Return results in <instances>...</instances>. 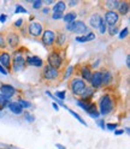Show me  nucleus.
Instances as JSON below:
<instances>
[{
    "mask_svg": "<svg viewBox=\"0 0 130 149\" xmlns=\"http://www.w3.org/2000/svg\"><path fill=\"white\" fill-rule=\"evenodd\" d=\"M48 12H50V8H48V7H46L45 10H43V13H48Z\"/></svg>",
    "mask_w": 130,
    "mask_h": 149,
    "instance_id": "3c124183",
    "label": "nucleus"
},
{
    "mask_svg": "<svg viewBox=\"0 0 130 149\" xmlns=\"http://www.w3.org/2000/svg\"><path fill=\"white\" fill-rule=\"evenodd\" d=\"M22 23H23V19H18V21H17V22H16L13 25H15V26H18V28H20V26L22 25Z\"/></svg>",
    "mask_w": 130,
    "mask_h": 149,
    "instance_id": "a19ab883",
    "label": "nucleus"
},
{
    "mask_svg": "<svg viewBox=\"0 0 130 149\" xmlns=\"http://www.w3.org/2000/svg\"><path fill=\"white\" fill-rule=\"evenodd\" d=\"M106 30H107V24H106L105 19L103 18L101 22H100V25H99V31H100V34H105Z\"/></svg>",
    "mask_w": 130,
    "mask_h": 149,
    "instance_id": "cd10ccee",
    "label": "nucleus"
},
{
    "mask_svg": "<svg viewBox=\"0 0 130 149\" xmlns=\"http://www.w3.org/2000/svg\"><path fill=\"white\" fill-rule=\"evenodd\" d=\"M104 19L106 24H108L110 26H113V25H117V23L119 22V15L116 11H106Z\"/></svg>",
    "mask_w": 130,
    "mask_h": 149,
    "instance_id": "1a4fd4ad",
    "label": "nucleus"
},
{
    "mask_svg": "<svg viewBox=\"0 0 130 149\" xmlns=\"http://www.w3.org/2000/svg\"><path fill=\"white\" fill-rule=\"evenodd\" d=\"M93 95H94V89H93L90 86H87V87H86V89H85V91L82 93L81 97H82L83 100H89Z\"/></svg>",
    "mask_w": 130,
    "mask_h": 149,
    "instance_id": "4be33fe9",
    "label": "nucleus"
},
{
    "mask_svg": "<svg viewBox=\"0 0 130 149\" xmlns=\"http://www.w3.org/2000/svg\"><path fill=\"white\" fill-rule=\"evenodd\" d=\"M11 102L8 101V99H6L5 96L0 95V109H3L5 107H8V105H10Z\"/></svg>",
    "mask_w": 130,
    "mask_h": 149,
    "instance_id": "bb28decb",
    "label": "nucleus"
},
{
    "mask_svg": "<svg viewBox=\"0 0 130 149\" xmlns=\"http://www.w3.org/2000/svg\"><path fill=\"white\" fill-rule=\"evenodd\" d=\"M52 18L53 19H60V18H63V13H53V16H52Z\"/></svg>",
    "mask_w": 130,
    "mask_h": 149,
    "instance_id": "4c0bfd02",
    "label": "nucleus"
},
{
    "mask_svg": "<svg viewBox=\"0 0 130 149\" xmlns=\"http://www.w3.org/2000/svg\"><path fill=\"white\" fill-rule=\"evenodd\" d=\"M72 31L78 34V35H81V34H89V29H88L87 25L83 23L82 21H75V22H73V29H72Z\"/></svg>",
    "mask_w": 130,
    "mask_h": 149,
    "instance_id": "f8f14e48",
    "label": "nucleus"
},
{
    "mask_svg": "<svg viewBox=\"0 0 130 149\" xmlns=\"http://www.w3.org/2000/svg\"><path fill=\"white\" fill-rule=\"evenodd\" d=\"M108 34H110V36H115L116 34H118V26L117 25L108 26Z\"/></svg>",
    "mask_w": 130,
    "mask_h": 149,
    "instance_id": "c756f323",
    "label": "nucleus"
},
{
    "mask_svg": "<svg viewBox=\"0 0 130 149\" xmlns=\"http://www.w3.org/2000/svg\"><path fill=\"white\" fill-rule=\"evenodd\" d=\"M16 13H28V11L25 10L23 6L17 5V7H16Z\"/></svg>",
    "mask_w": 130,
    "mask_h": 149,
    "instance_id": "473e14b6",
    "label": "nucleus"
},
{
    "mask_svg": "<svg viewBox=\"0 0 130 149\" xmlns=\"http://www.w3.org/2000/svg\"><path fill=\"white\" fill-rule=\"evenodd\" d=\"M52 105H53V108H54V109H57V111L59 109V106H58L57 104H55V102H54V104H52Z\"/></svg>",
    "mask_w": 130,
    "mask_h": 149,
    "instance_id": "8fccbe9b",
    "label": "nucleus"
},
{
    "mask_svg": "<svg viewBox=\"0 0 130 149\" xmlns=\"http://www.w3.org/2000/svg\"><path fill=\"white\" fill-rule=\"evenodd\" d=\"M128 33H129V29H128V28H124V29L122 30V33L119 34V39H124V37H127Z\"/></svg>",
    "mask_w": 130,
    "mask_h": 149,
    "instance_id": "f704fd0d",
    "label": "nucleus"
},
{
    "mask_svg": "<svg viewBox=\"0 0 130 149\" xmlns=\"http://www.w3.org/2000/svg\"><path fill=\"white\" fill-rule=\"evenodd\" d=\"M89 116L92 117V118H99V112L98 111H95V112H90V113H89Z\"/></svg>",
    "mask_w": 130,
    "mask_h": 149,
    "instance_id": "58836bf2",
    "label": "nucleus"
},
{
    "mask_svg": "<svg viewBox=\"0 0 130 149\" xmlns=\"http://www.w3.org/2000/svg\"><path fill=\"white\" fill-rule=\"evenodd\" d=\"M77 4H78L77 1H70V3H69V5H70V6H76Z\"/></svg>",
    "mask_w": 130,
    "mask_h": 149,
    "instance_id": "49530a36",
    "label": "nucleus"
},
{
    "mask_svg": "<svg viewBox=\"0 0 130 149\" xmlns=\"http://www.w3.org/2000/svg\"><path fill=\"white\" fill-rule=\"evenodd\" d=\"M65 41H66V35H65L63 31H58L57 35H55V41L54 43L58 46V47H63Z\"/></svg>",
    "mask_w": 130,
    "mask_h": 149,
    "instance_id": "f3484780",
    "label": "nucleus"
},
{
    "mask_svg": "<svg viewBox=\"0 0 130 149\" xmlns=\"http://www.w3.org/2000/svg\"><path fill=\"white\" fill-rule=\"evenodd\" d=\"M124 131H123V130H115V134L116 135H122Z\"/></svg>",
    "mask_w": 130,
    "mask_h": 149,
    "instance_id": "c03bdc74",
    "label": "nucleus"
},
{
    "mask_svg": "<svg viewBox=\"0 0 130 149\" xmlns=\"http://www.w3.org/2000/svg\"><path fill=\"white\" fill-rule=\"evenodd\" d=\"M13 63L11 64V68L15 72H18V71H21L25 68V58L23 57V54L22 52H18V53H15L13 54Z\"/></svg>",
    "mask_w": 130,
    "mask_h": 149,
    "instance_id": "39448f33",
    "label": "nucleus"
},
{
    "mask_svg": "<svg viewBox=\"0 0 130 149\" xmlns=\"http://www.w3.org/2000/svg\"><path fill=\"white\" fill-rule=\"evenodd\" d=\"M41 41H42L45 47H52V46L54 45V41H55V34L52 30H48V29L45 30L42 33Z\"/></svg>",
    "mask_w": 130,
    "mask_h": 149,
    "instance_id": "423d86ee",
    "label": "nucleus"
},
{
    "mask_svg": "<svg viewBox=\"0 0 130 149\" xmlns=\"http://www.w3.org/2000/svg\"><path fill=\"white\" fill-rule=\"evenodd\" d=\"M94 39H95V35L93 33H89L86 36H78V37H76V41L77 42H88V41H92Z\"/></svg>",
    "mask_w": 130,
    "mask_h": 149,
    "instance_id": "393cba45",
    "label": "nucleus"
},
{
    "mask_svg": "<svg viewBox=\"0 0 130 149\" xmlns=\"http://www.w3.org/2000/svg\"><path fill=\"white\" fill-rule=\"evenodd\" d=\"M77 104H78L80 107H82L85 111H88V108H89V106H90V102H89L88 100H83V99H78V100H77Z\"/></svg>",
    "mask_w": 130,
    "mask_h": 149,
    "instance_id": "a878e982",
    "label": "nucleus"
},
{
    "mask_svg": "<svg viewBox=\"0 0 130 149\" xmlns=\"http://www.w3.org/2000/svg\"><path fill=\"white\" fill-rule=\"evenodd\" d=\"M65 94H66L65 91H57V93H55L57 97H59L60 100H64V99H65Z\"/></svg>",
    "mask_w": 130,
    "mask_h": 149,
    "instance_id": "c9c22d12",
    "label": "nucleus"
},
{
    "mask_svg": "<svg viewBox=\"0 0 130 149\" xmlns=\"http://www.w3.org/2000/svg\"><path fill=\"white\" fill-rule=\"evenodd\" d=\"M17 104L20 105L22 108H29V107H30V102H28V101H25V100H22V99L18 100Z\"/></svg>",
    "mask_w": 130,
    "mask_h": 149,
    "instance_id": "c85d7f7f",
    "label": "nucleus"
},
{
    "mask_svg": "<svg viewBox=\"0 0 130 149\" xmlns=\"http://www.w3.org/2000/svg\"><path fill=\"white\" fill-rule=\"evenodd\" d=\"M25 119L28 120L29 123H33L34 120H35V118H34V116H31L30 113H25Z\"/></svg>",
    "mask_w": 130,
    "mask_h": 149,
    "instance_id": "e433bc0d",
    "label": "nucleus"
},
{
    "mask_svg": "<svg viewBox=\"0 0 130 149\" xmlns=\"http://www.w3.org/2000/svg\"><path fill=\"white\" fill-rule=\"evenodd\" d=\"M72 71H73V66H68V70L65 71V73H64V78H69L71 76Z\"/></svg>",
    "mask_w": 130,
    "mask_h": 149,
    "instance_id": "2f4dec72",
    "label": "nucleus"
},
{
    "mask_svg": "<svg viewBox=\"0 0 130 149\" xmlns=\"http://www.w3.org/2000/svg\"><path fill=\"white\" fill-rule=\"evenodd\" d=\"M119 3L120 1H118V0H107V1H105V6L107 7L108 11H115L118 8Z\"/></svg>",
    "mask_w": 130,
    "mask_h": 149,
    "instance_id": "412c9836",
    "label": "nucleus"
},
{
    "mask_svg": "<svg viewBox=\"0 0 130 149\" xmlns=\"http://www.w3.org/2000/svg\"><path fill=\"white\" fill-rule=\"evenodd\" d=\"M0 65L7 71L11 69V54L3 51L0 52Z\"/></svg>",
    "mask_w": 130,
    "mask_h": 149,
    "instance_id": "9b49d317",
    "label": "nucleus"
},
{
    "mask_svg": "<svg viewBox=\"0 0 130 149\" xmlns=\"http://www.w3.org/2000/svg\"><path fill=\"white\" fill-rule=\"evenodd\" d=\"M25 64L30 65V66H34V68H41L43 65V60L36 55H31V57H27L25 58Z\"/></svg>",
    "mask_w": 130,
    "mask_h": 149,
    "instance_id": "4468645a",
    "label": "nucleus"
},
{
    "mask_svg": "<svg viewBox=\"0 0 130 149\" xmlns=\"http://www.w3.org/2000/svg\"><path fill=\"white\" fill-rule=\"evenodd\" d=\"M6 15H1V16H0V22H1V23H4L5 21H6Z\"/></svg>",
    "mask_w": 130,
    "mask_h": 149,
    "instance_id": "79ce46f5",
    "label": "nucleus"
},
{
    "mask_svg": "<svg viewBox=\"0 0 130 149\" xmlns=\"http://www.w3.org/2000/svg\"><path fill=\"white\" fill-rule=\"evenodd\" d=\"M70 113H71V114H72L73 117H75V118H76V119L78 120V122H80L81 124H83V125H86V122H85V120H83V119H82V118H81V117H80V116H78V114L76 113V112H73V111H71V109H70Z\"/></svg>",
    "mask_w": 130,
    "mask_h": 149,
    "instance_id": "7c9ffc66",
    "label": "nucleus"
},
{
    "mask_svg": "<svg viewBox=\"0 0 130 149\" xmlns=\"http://www.w3.org/2000/svg\"><path fill=\"white\" fill-rule=\"evenodd\" d=\"M63 55H64V54H62L58 49L52 51V52L50 53V55H48V59H47L48 66L59 70V69L62 68V65H63Z\"/></svg>",
    "mask_w": 130,
    "mask_h": 149,
    "instance_id": "20e7f679",
    "label": "nucleus"
},
{
    "mask_svg": "<svg viewBox=\"0 0 130 149\" xmlns=\"http://www.w3.org/2000/svg\"><path fill=\"white\" fill-rule=\"evenodd\" d=\"M0 93L6 99H10L16 94V89L10 84H1L0 86Z\"/></svg>",
    "mask_w": 130,
    "mask_h": 149,
    "instance_id": "ddd939ff",
    "label": "nucleus"
},
{
    "mask_svg": "<svg viewBox=\"0 0 130 149\" xmlns=\"http://www.w3.org/2000/svg\"><path fill=\"white\" fill-rule=\"evenodd\" d=\"M28 31L29 34L34 37H39L40 35H42L43 33V26L41 23L39 22H31L29 25H28Z\"/></svg>",
    "mask_w": 130,
    "mask_h": 149,
    "instance_id": "0eeeda50",
    "label": "nucleus"
},
{
    "mask_svg": "<svg viewBox=\"0 0 130 149\" xmlns=\"http://www.w3.org/2000/svg\"><path fill=\"white\" fill-rule=\"evenodd\" d=\"M103 19V17L98 13H93L90 17H89V24L92 28H94V29H99V25H100V22Z\"/></svg>",
    "mask_w": 130,
    "mask_h": 149,
    "instance_id": "dca6fc26",
    "label": "nucleus"
},
{
    "mask_svg": "<svg viewBox=\"0 0 130 149\" xmlns=\"http://www.w3.org/2000/svg\"><path fill=\"white\" fill-rule=\"evenodd\" d=\"M117 10H118V12H117L118 15L125 16L129 12V1H120Z\"/></svg>",
    "mask_w": 130,
    "mask_h": 149,
    "instance_id": "a211bd4d",
    "label": "nucleus"
},
{
    "mask_svg": "<svg viewBox=\"0 0 130 149\" xmlns=\"http://www.w3.org/2000/svg\"><path fill=\"white\" fill-rule=\"evenodd\" d=\"M0 72H1L3 74H7V71H6V70H5V69L1 66V65H0Z\"/></svg>",
    "mask_w": 130,
    "mask_h": 149,
    "instance_id": "37998d69",
    "label": "nucleus"
},
{
    "mask_svg": "<svg viewBox=\"0 0 130 149\" xmlns=\"http://www.w3.org/2000/svg\"><path fill=\"white\" fill-rule=\"evenodd\" d=\"M127 66L130 68V57H129V55L127 57Z\"/></svg>",
    "mask_w": 130,
    "mask_h": 149,
    "instance_id": "a18cd8bd",
    "label": "nucleus"
},
{
    "mask_svg": "<svg viewBox=\"0 0 130 149\" xmlns=\"http://www.w3.org/2000/svg\"><path fill=\"white\" fill-rule=\"evenodd\" d=\"M65 8H66V4L64 1H58V3L54 4L52 10L54 11V13H63L65 11Z\"/></svg>",
    "mask_w": 130,
    "mask_h": 149,
    "instance_id": "aec40b11",
    "label": "nucleus"
},
{
    "mask_svg": "<svg viewBox=\"0 0 130 149\" xmlns=\"http://www.w3.org/2000/svg\"><path fill=\"white\" fill-rule=\"evenodd\" d=\"M116 127H117V124H108L107 125L108 130H116Z\"/></svg>",
    "mask_w": 130,
    "mask_h": 149,
    "instance_id": "ea45409f",
    "label": "nucleus"
},
{
    "mask_svg": "<svg viewBox=\"0 0 130 149\" xmlns=\"http://www.w3.org/2000/svg\"><path fill=\"white\" fill-rule=\"evenodd\" d=\"M113 101L110 95H104L99 100V108H100V114L106 116L113 109Z\"/></svg>",
    "mask_w": 130,
    "mask_h": 149,
    "instance_id": "7ed1b4c3",
    "label": "nucleus"
},
{
    "mask_svg": "<svg viewBox=\"0 0 130 149\" xmlns=\"http://www.w3.org/2000/svg\"><path fill=\"white\" fill-rule=\"evenodd\" d=\"M76 18H77V13H76V12H73V11L68 12L65 16H63V19L68 24H70V23H72V22H75V21H76Z\"/></svg>",
    "mask_w": 130,
    "mask_h": 149,
    "instance_id": "5701e85b",
    "label": "nucleus"
},
{
    "mask_svg": "<svg viewBox=\"0 0 130 149\" xmlns=\"http://www.w3.org/2000/svg\"><path fill=\"white\" fill-rule=\"evenodd\" d=\"M41 77L45 82L47 83H53L55 81H58V78L60 77V70L57 69H53L51 66H45L42 72H41Z\"/></svg>",
    "mask_w": 130,
    "mask_h": 149,
    "instance_id": "f03ea898",
    "label": "nucleus"
},
{
    "mask_svg": "<svg viewBox=\"0 0 130 149\" xmlns=\"http://www.w3.org/2000/svg\"><path fill=\"white\" fill-rule=\"evenodd\" d=\"M8 109L13 112L15 114H22V112H23V108L18 105L17 102H11V104L8 105Z\"/></svg>",
    "mask_w": 130,
    "mask_h": 149,
    "instance_id": "b1692460",
    "label": "nucleus"
},
{
    "mask_svg": "<svg viewBox=\"0 0 130 149\" xmlns=\"http://www.w3.org/2000/svg\"><path fill=\"white\" fill-rule=\"evenodd\" d=\"M90 83H92V88L93 89H99L100 87H103V76H101L100 71H95L92 73V78H90Z\"/></svg>",
    "mask_w": 130,
    "mask_h": 149,
    "instance_id": "9d476101",
    "label": "nucleus"
},
{
    "mask_svg": "<svg viewBox=\"0 0 130 149\" xmlns=\"http://www.w3.org/2000/svg\"><path fill=\"white\" fill-rule=\"evenodd\" d=\"M99 124H100V127H101V129H105V125H104V122H103V120H100Z\"/></svg>",
    "mask_w": 130,
    "mask_h": 149,
    "instance_id": "de8ad7c7",
    "label": "nucleus"
},
{
    "mask_svg": "<svg viewBox=\"0 0 130 149\" xmlns=\"http://www.w3.org/2000/svg\"><path fill=\"white\" fill-rule=\"evenodd\" d=\"M6 42L12 49H16L20 45V35L16 31H8L6 35Z\"/></svg>",
    "mask_w": 130,
    "mask_h": 149,
    "instance_id": "6e6552de",
    "label": "nucleus"
},
{
    "mask_svg": "<svg viewBox=\"0 0 130 149\" xmlns=\"http://www.w3.org/2000/svg\"><path fill=\"white\" fill-rule=\"evenodd\" d=\"M101 76H103V86H107L112 82V73L110 71H107V70L103 71L101 72Z\"/></svg>",
    "mask_w": 130,
    "mask_h": 149,
    "instance_id": "6ab92c4d",
    "label": "nucleus"
},
{
    "mask_svg": "<svg viewBox=\"0 0 130 149\" xmlns=\"http://www.w3.org/2000/svg\"><path fill=\"white\" fill-rule=\"evenodd\" d=\"M92 71H90V68L89 66H81V70H80V74L82 79L85 82H90V78H92Z\"/></svg>",
    "mask_w": 130,
    "mask_h": 149,
    "instance_id": "2eb2a0df",
    "label": "nucleus"
},
{
    "mask_svg": "<svg viewBox=\"0 0 130 149\" xmlns=\"http://www.w3.org/2000/svg\"><path fill=\"white\" fill-rule=\"evenodd\" d=\"M31 4H33V7L35 8V10H39V8L41 7V5H42V1L41 0H38V1H31Z\"/></svg>",
    "mask_w": 130,
    "mask_h": 149,
    "instance_id": "72a5a7b5",
    "label": "nucleus"
},
{
    "mask_svg": "<svg viewBox=\"0 0 130 149\" xmlns=\"http://www.w3.org/2000/svg\"><path fill=\"white\" fill-rule=\"evenodd\" d=\"M55 147H57L58 149H66V148H65V147H63V146H60V144H58V143H57V144H55Z\"/></svg>",
    "mask_w": 130,
    "mask_h": 149,
    "instance_id": "09e8293b",
    "label": "nucleus"
},
{
    "mask_svg": "<svg viewBox=\"0 0 130 149\" xmlns=\"http://www.w3.org/2000/svg\"><path fill=\"white\" fill-rule=\"evenodd\" d=\"M86 87H87V83L80 77H72L69 81V88H70V90H71V93L73 95L81 96L82 93L85 91Z\"/></svg>",
    "mask_w": 130,
    "mask_h": 149,
    "instance_id": "f257e3e1",
    "label": "nucleus"
}]
</instances>
